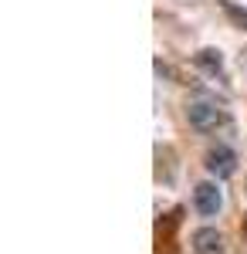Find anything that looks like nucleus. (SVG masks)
I'll return each mask as SVG.
<instances>
[{
    "label": "nucleus",
    "instance_id": "nucleus-1",
    "mask_svg": "<svg viewBox=\"0 0 247 254\" xmlns=\"http://www.w3.org/2000/svg\"><path fill=\"white\" fill-rule=\"evenodd\" d=\"M186 119L196 132H217L224 122H227V112L217 105V102H207V98H193L186 105Z\"/></svg>",
    "mask_w": 247,
    "mask_h": 254
},
{
    "label": "nucleus",
    "instance_id": "nucleus-2",
    "mask_svg": "<svg viewBox=\"0 0 247 254\" xmlns=\"http://www.w3.org/2000/svg\"><path fill=\"white\" fill-rule=\"evenodd\" d=\"M207 170L217 176V180L234 176V170H237V153H234L230 146H224V142H220V146H213V149L207 153Z\"/></svg>",
    "mask_w": 247,
    "mask_h": 254
},
{
    "label": "nucleus",
    "instance_id": "nucleus-3",
    "mask_svg": "<svg viewBox=\"0 0 247 254\" xmlns=\"http://www.w3.org/2000/svg\"><path fill=\"white\" fill-rule=\"evenodd\" d=\"M220 203H224V196L217 190V183H196V190H193V207H196L200 217H213L220 210Z\"/></svg>",
    "mask_w": 247,
    "mask_h": 254
},
{
    "label": "nucleus",
    "instance_id": "nucleus-4",
    "mask_svg": "<svg viewBox=\"0 0 247 254\" xmlns=\"http://www.w3.org/2000/svg\"><path fill=\"white\" fill-rule=\"evenodd\" d=\"M193 251L196 254H227L224 234H220L217 227H200V231H193Z\"/></svg>",
    "mask_w": 247,
    "mask_h": 254
},
{
    "label": "nucleus",
    "instance_id": "nucleus-5",
    "mask_svg": "<svg viewBox=\"0 0 247 254\" xmlns=\"http://www.w3.org/2000/svg\"><path fill=\"white\" fill-rule=\"evenodd\" d=\"M196 64H200V68H207V71H220V64H224V61H220V51L207 48V51H200V55H196Z\"/></svg>",
    "mask_w": 247,
    "mask_h": 254
},
{
    "label": "nucleus",
    "instance_id": "nucleus-6",
    "mask_svg": "<svg viewBox=\"0 0 247 254\" xmlns=\"http://www.w3.org/2000/svg\"><path fill=\"white\" fill-rule=\"evenodd\" d=\"M224 10H227V17H230V20H237V24H241V27L247 31V10H244V7H237L234 0H224Z\"/></svg>",
    "mask_w": 247,
    "mask_h": 254
},
{
    "label": "nucleus",
    "instance_id": "nucleus-7",
    "mask_svg": "<svg viewBox=\"0 0 247 254\" xmlns=\"http://www.w3.org/2000/svg\"><path fill=\"white\" fill-rule=\"evenodd\" d=\"M244 234H247V220H244Z\"/></svg>",
    "mask_w": 247,
    "mask_h": 254
}]
</instances>
